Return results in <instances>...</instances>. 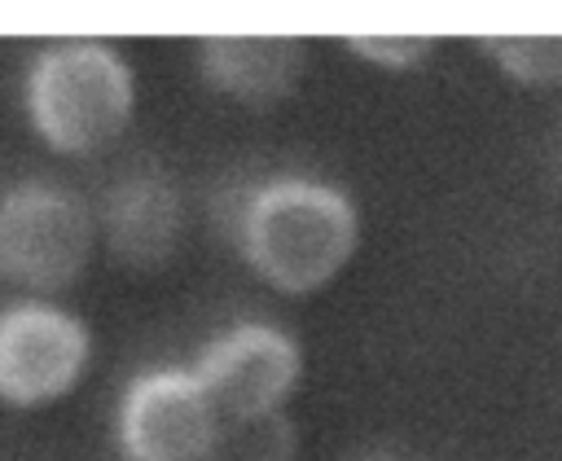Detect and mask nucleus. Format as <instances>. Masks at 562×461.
<instances>
[{"instance_id": "7ed1b4c3", "label": "nucleus", "mask_w": 562, "mask_h": 461, "mask_svg": "<svg viewBox=\"0 0 562 461\" xmlns=\"http://www.w3.org/2000/svg\"><path fill=\"white\" fill-rule=\"evenodd\" d=\"M92 206L53 180H22L0 193V281L35 294L66 290L97 246Z\"/></svg>"}, {"instance_id": "39448f33", "label": "nucleus", "mask_w": 562, "mask_h": 461, "mask_svg": "<svg viewBox=\"0 0 562 461\" xmlns=\"http://www.w3.org/2000/svg\"><path fill=\"white\" fill-rule=\"evenodd\" d=\"M92 356L88 325L44 299L0 307V404L18 413L66 400Z\"/></svg>"}, {"instance_id": "0eeeda50", "label": "nucleus", "mask_w": 562, "mask_h": 461, "mask_svg": "<svg viewBox=\"0 0 562 461\" xmlns=\"http://www.w3.org/2000/svg\"><path fill=\"white\" fill-rule=\"evenodd\" d=\"M97 224L105 233V246L123 263L158 268L180 241L184 206H180V193H176V184L167 176L136 171V176H123L110 189V198L101 202Z\"/></svg>"}, {"instance_id": "423d86ee", "label": "nucleus", "mask_w": 562, "mask_h": 461, "mask_svg": "<svg viewBox=\"0 0 562 461\" xmlns=\"http://www.w3.org/2000/svg\"><path fill=\"white\" fill-rule=\"evenodd\" d=\"M193 373L228 426L272 421L303 378V347L277 325L241 321L198 351Z\"/></svg>"}, {"instance_id": "1a4fd4ad", "label": "nucleus", "mask_w": 562, "mask_h": 461, "mask_svg": "<svg viewBox=\"0 0 562 461\" xmlns=\"http://www.w3.org/2000/svg\"><path fill=\"white\" fill-rule=\"evenodd\" d=\"M479 53L518 88H536V92L562 88V31L479 35Z\"/></svg>"}, {"instance_id": "9d476101", "label": "nucleus", "mask_w": 562, "mask_h": 461, "mask_svg": "<svg viewBox=\"0 0 562 461\" xmlns=\"http://www.w3.org/2000/svg\"><path fill=\"white\" fill-rule=\"evenodd\" d=\"M347 53L382 66V70H413L435 53V35H400V31H369V35H347Z\"/></svg>"}, {"instance_id": "f03ea898", "label": "nucleus", "mask_w": 562, "mask_h": 461, "mask_svg": "<svg viewBox=\"0 0 562 461\" xmlns=\"http://www.w3.org/2000/svg\"><path fill=\"white\" fill-rule=\"evenodd\" d=\"M35 136L70 158L105 149L136 110L132 61L101 40H57L35 53L22 88Z\"/></svg>"}, {"instance_id": "f257e3e1", "label": "nucleus", "mask_w": 562, "mask_h": 461, "mask_svg": "<svg viewBox=\"0 0 562 461\" xmlns=\"http://www.w3.org/2000/svg\"><path fill=\"white\" fill-rule=\"evenodd\" d=\"M241 259L281 294L303 299L325 290L360 250V206L329 180L272 176L237 224Z\"/></svg>"}, {"instance_id": "6e6552de", "label": "nucleus", "mask_w": 562, "mask_h": 461, "mask_svg": "<svg viewBox=\"0 0 562 461\" xmlns=\"http://www.w3.org/2000/svg\"><path fill=\"white\" fill-rule=\"evenodd\" d=\"M198 66L211 88L246 105H272L303 79L307 44L294 35H206Z\"/></svg>"}, {"instance_id": "20e7f679", "label": "nucleus", "mask_w": 562, "mask_h": 461, "mask_svg": "<svg viewBox=\"0 0 562 461\" xmlns=\"http://www.w3.org/2000/svg\"><path fill=\"white\" fill-rule=\"evenodd\" d=\"M228 421L193 369H149L123 386L114 443L123 461H220Z\"/></svg>"}]
</instances>
